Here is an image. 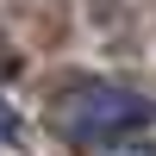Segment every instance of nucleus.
<instances>
[{
    "instance_id": "f257e3e1",
    "label": "nucleus",
    "mask_w": 156,
    "mask_h": 156,
    "mask_svg": "<svg viewBox=\"0 0 156 156\" xmlns=\"http://www.w3.org/2000/svg\"><path fill=\"white\" fill-rule=\"evenodd\" d=\"M50 119L87 156H150V112L119 81H75V87H62Z\"/></svg>"
},
{
    "instance_id": "f03ea898",
    "label": "nucleus",
    "mask_w": 156,
    "mask_h": 156,
    "mask_svg": "<svg viewBox=\"0 0 156 156\" xmlns=\"http://www.w3.org/2000/svg\"><path fill=\"white\" fill-rule=\"evenodd\" d=\"M12 75V50H6V37H0V81Z\"/></svg>"
},
{
    "instance_id": "7ed1b4c3",
    "label": "nucleus",
    "mask_w": 156,
    "mask_h": 156,
    "mask_svg": "<svg viewBox=\"0 0 156 156\" xmlns=\"http://www.w3.org/2000/svg\"><path fill=\"white\" fill-rule=\"evenodd\" d=\"M0 144H12V112L0 106Z\"/></svg>"
}]
</instances>
